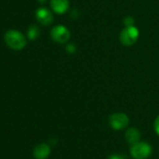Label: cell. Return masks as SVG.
<instances>
[{"instance_id":"cell-1","label":"cell","mask_w":159,"mask_h":159,"mask_svg":"<svg viewBox=\"0 0 159 159\" xmlns=\"http://www.w3.org/2000/svg\"><path fill=\"white\" fill-rule=\"evenodd\" d=\"M4 39L6 44L12 50L20 51L23 50L26 45L25 37L18 30L10 29L6 32L4 36Z\"/></svg>"},{"instance_id":"cell-2","label":"cell","mask_w":159,"mask_h":159,"mask_svg":"<svg viewBox=\"0 0 159 159\" xmlns=\"http://www.w3.org/2000/svg\"><path fill=\"white\" fill-rule=\"evenodd\" d=\"M152 152V148L147 142L138 141L134 144H132V147L130 149L131 156L134 159H146L150 156Z\"/></svg>"},{"instance_id":"cell-3","label":"cell","mask_w":159,"mask_h":159,"mask_svg":"<svg viewBox=\"0 0 159 159\" xmlns=\"http://www.w3.org/2000/svg\"><path fill=\"white\" fill-rule=\"evenodd\" d=\"M139 29L137 27H135L134 25L131 26H126L120 35V40L121 42L125 45V46H131L133 45L138 38H139Z\"/></svg>"},{"instance_id":"cell-4","label":"cell","mask_w":159,"mask_h":159,"mask_svg":"<svg viewBox=\"0 0 159 159\" xmlns=\"http://www.w3.org/2000/svg\"><path fill=\"white\" fill-rule=\"evenodd\" d=\"M109 124L114 130H121L125 128L129 124V118L123 112H116L110 116Z\"/></svg>"},{"instance_id":"cell-5","label":"cell","mask_w":159,"mask_h":159,"mask_svg":"<svg viewBox=\"0 0 159 159\" xmlns=\"http://www.w3.org/2000/svg\"><path fill=\"white\" fill-rule=\"evenodd\" d=\"M51 37L54 41L58 43H65L68 40L70 34L66 27L63 25H57L52 29Z\"/></svg>"},{"instance_id":"cell-6","label":"cell","mask_w":159,"mask_h":159,"mask_svg":"<svg viewBox=\"0 0 159 159\" xmlns=\"http://www.w3.org/2000/svg\"><path fill=\"white\" fill-rule=\"evenodd\" d=\"M51 153V147L46 143L38 144L33 150V155L36 159H46Z\"/></svg>"},{"instance_id":"cell-7","label":"cell","mask_w":159,"mask_h":159,"mask_svg":"<svg viewBox=\"0 0 159 159\" xmlns=\"http://www.w3.org/2000/svg\"><path fill=\"white\" fill-rule=\"evenodd\" d=\"M36 17H37V20L44 25H48L52 24V22L53 21L52 14L51 13L50 11H48L45 8H39L36 11Z\"/></svg>"},{"instance_id":"cell-8","label":"cell","mask_w":159,"mask_h":159,"mask_svg":"<svg viewBox=\"0 0 159 159\" xmlns=\"http://www.w3.org/2000/svg\"><path fill=\"white\" fill-rule=\"evenodd\" d=\"M68 0H51L52 9L58 14L65 13L68 9Z\"/></svg>"},{"instance_id":"cell-9","label":"cell","mask_w":159,"mask_h":159,"mask_svg":"<svg viewBox=\"0 0 159 159\" xmlns=\"http://www.w3.org/2000/svg\"><path fill=\"white\" fill-rule=\"evenodd\" d=\"M125 138L127 143L129 144H134L136 142H138L140 139V133L139 131V129L135 128V127H130L125 131Z\"/></svg>"},{"instance_id":"cell-10","label":"cell","mask_w":159,"mask_h":159,"mask_svg":"<svg viewBox=\"0 0 159 159\" xmlns=\"http://www.w3.org/2000/svg\"><path fill=\"white\" fill-rule=\"evenodd\" d=\"M27 36L29 38V39L31 40H35L38 39V37L39 36V28L37 25H31L28 28V32H27Z\"/></svg>"},{"instance_id":"cell-11","label":"cell","mask_w":159,"mask_h":159,"mask_svg":"<svg viewBox=\"0 0 159 159\" xmlns=\"http://www.w3.org/2000/svg\"><path fill=\"white\" fill-rule=\"evenodd\" d=\"M108 159H126L125 155L123 154H120V153H114V154H111L108 157Z\"/></svg>"},{"instance_id":"cell-12","label":"cell","mask_w":159,"mask_h":159,"mask_svg":"<svg viewBox=\"0 0 159 159\" xmlns=\"http://www.w3.org/2000/svg\"><path fill=\"white\" fill-rule=\"evenodd\" d=\"M125 25H126V26H131V25H133V24H134V19L132 18V17H130V16H127L125 19Z\"/></svg>"},{"instance_id":"cell-13","label":"cell","mask_w":159,"mask_h":159,"mask_svg":"<svg viewBox=\"0 0 159 159\" xmlns=\"http://www.w3.org/2000/svg\"><path fill=\"white\" fill-rule=\"evenodd\" d=\"M154 130H155L156 134L159 135V115L156 117V119L154 121Z\"/></svg>"},{"instance_id":"cell-14","label":"cell","mask_w":159,"mask_h":159,"mask_svg":"<svg viewBox=\"0 0 159 159\" xmlns=\"http://www.w3.org/2000/svg\"><path fill=\"white\" fill-rule=\"evenodd\" d=\"M72 46H73L72 44H69V45L66 47V51H68V52H71V53H72V52H74V50H75V48H74V47H72Z\"/></svg>"},{"instance_id":"cell-15","label":"cell","mask_w":159,"mask_h":159,"mask_svg":"<svg viewBox=\"0 0 159 159\" xmlns=\"http://www.w3.org/2000/svg\"><path fill=\"white\" fill-rule=\"evenodd\" d=\"M39 2H41V3H43V2H45V1H46V0H39Z\"/></svg>"}]
</instances>
